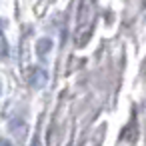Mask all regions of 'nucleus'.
<instances>
[{
	"label": "nucleus",
	"mask_w": 146,
	"mask_h": 146,
	"mask_svg": "<svg viewBox=\"0 0 146 146\" xmlns=\"http://www.w3.org/2000/svg\"><path fill=\"white\" fill-rule=\"evenodd\" d=\"M4 146H10V144H8V142H4Z\"/></svg>",
	"instance_id": "2"
},
{
	"label": "nucleus",
	"mask_w": 146,
	"mask_h": 146,
	"mask_svg": "<svg viewBox=\"0 0 146 146\" xmlns=\"http://www.w3.org/2000/svg\"><path fill=\"white\" fill-rule=\"evenodd\" d=\"M50 46H52V42H50V40H46V38H44V40H40V44H38V54H40V56H44L46 48H50Z\"/></svg>",
	"instance_id": "1"
}]
</instances>
